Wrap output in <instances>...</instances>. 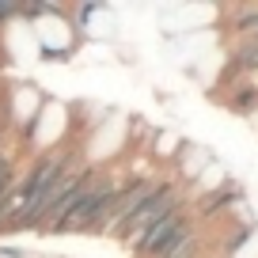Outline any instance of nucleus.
<instances>
[{
    "mask_svg": "<svg viewBox=\"0 0 258 258\" xmlns=\"http://www.w3.org/2000/svg\"><path fill=\"white\" fill-rule=\"evenodd\" d=\"M190 232H194V224H190V217H186V202H182V205H175L163 220H156V224L133 243V250H137L141 258H160V254H167V250L175 247L182 235H190Z\"/></svg>",
    "mask_w": 258,
    "mask_h": 258,
    "instance_id": "7ed1b4c3",
    "label": "nucleus"
},
{
    "mask_svg": "<svg viewBox=\"0 0 258 258\" xmlns=\"http://www.w3.org/2000/svg\"><path fill=\"white\" fill-rule=\"evenodd\" d=\"M16 12H19V4H0V19H4V16H16Z\"/></svg>",
    "mask_w": 258,
    "mask_h": 258,
    "instance_id": "0eeeda50",
    "label": "nucleus"
},
{
    "mask_svg": "<svg viewBox=\"0 0 258 258\" xmlns=\"http://www.w3.org/2000/svg\"><path fill=\"white\" fill-rule=\"evenodd\" d=\"M8 186H12V163H8V160H0V194L8 190Z\"/></svg>",
    "mask_w": 258,
    "mask_h": 258,
    "instance_id": "423d86ee",
    "label": "nucleus"
},
{
    "mask_svg": "<svg viewBox=\"0 0 258 258\" xmlns=\"http://www.w3.org/2000/svg\"><path fill=\"white\" fill-rule=\"evenodd\" d=\"M114 194H118V182H114V178H99L95 171H88V178H84L80 194H76L73 209L64 213V220L57 224V232H84V228H95L99 217L106 213V205L114 202Z\"/></svg>",
    "mask_w": 258,
    "mask_h": 258,
    "instance_id": "f257e3e1",
    "label": "nucleus"
},
{
    "mask_svg": "<svg viewBox=\"0 0 258 258\" xmlns=\"http://www.w3.org/2000/svg\"><path fill=\"white\" fill-rule=\"evenodd\" d=\"M152 190H156V186H152V182H145V178H137V182H129L125 190H118V194H114V202L106 205V213L99 217V224H95V228H106V232L121 228V224L129 220V213L137 209V205L145 202V198H148Z\"/></svg>",
    "mask_w": 258,
    "mask_h": 258,
    "instance_id": "20e7f679",
    "label": "nucleus"
},
{
    "mask_svg": "<svg viewBox=\"0 0 258 258\" xmlns=\"http://www.w3.org/2000/svg\"><path fill=\"white\" fill-rule=\"evenodd\" d=\"M198 247H202V235L190 232V235H182V239H178L167 254H160V258H198Z\"/></svg>",
    "mask_w": 258,
    "mask_h": 258,
    "instance_id": "39448f33",
    "label": "nucleus"
},
{
    "mask_svg": "<svg viewBox=\"0 0 258 258\" xmlns=\"http://www.w3.org/2000/svg\"><path fill=\"white\" fill-rule=\"evenodd\" d=\"M175 205H182L178 190H175L171 182H160V186H156V190H152V194L145 198V202L137 205V209L129 213V220H125V224L118 228V235H125L129 243H137L141 235H145L148 228L156 224V220H163V217H167V213L175 209Z\"/></svg>",
    "mask_w": 258,
    "mask_h": 258,
    "instance_id": "f03ea898",
    "label": "nucleus"
}]
</instances>
